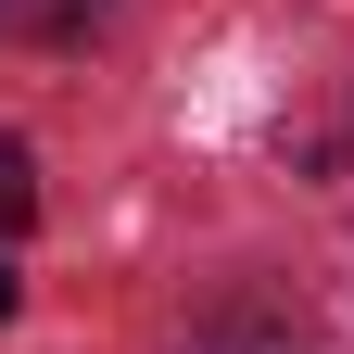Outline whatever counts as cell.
Here are the masks:
<instances>
[{
	"mask_svg": "<svg viewBox=\"0 0 354 354\" xmlns=\"http://www.w3.org/2000/svg\"><path fill=\"white\" fill-rule=\"evenodd\" d=\"M0 26L13 38H76V26H102V0H0Z\"/></svg>",
	"mask_w": 354,
	"mask_h": 354,
	"instance_id": "6da1fadb",
	"label": "cell"
},
{
	"mask_svg": "<svg viewBox=\"0 0 354 354\" xmlns=\"http://www.w3.org/2000/svg\"><path fill=\"white\" fill-rule=\"evenodd\" d=\"M38 215V165H26V140H0V241H13Z\"/></svg>",
	"mask_w": 354,
	"mask_h": 354,
	"instance_id": "7a4b0ae2",
	"label": "cell"
},
{
	"mask_svg": "<svg viewBox=\"0 0 354 354\" xmlns=\"http://www.w3.org/2000/svg\"><path fill=\"white\" fill-rule=\"evenodd\" d=\"M203 354H304L291 329H253V317H228V329H203Z\"/></svg>",
	"mask_w": 354,
	"mask_h": 354,
	"instance_id": "3957f363",
	"label": "cell"
},
{
	"mask_svg": "<svg viewBox=\"0 0 354 354\" xmlns=\"http://www.w3.org/2000/svg\"><path fill=\"white\" fill-rule=\"evenodd\" d=\"M13 304H26V279H13V266H0V317H13Z\"/></svg>",
	"mask_w": 354,
	"mask_h": 354,
	"instance_id": "277c9868",
	"label": "cell"
}]
</instances>
